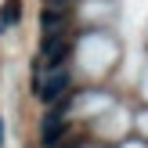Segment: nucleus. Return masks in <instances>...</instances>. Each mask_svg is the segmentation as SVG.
Here are the masks:
<instances>
[{
	"mask_svg": "<svg viewBox=\"0 0 148 148\" xmlns=\"http://www.w3.org/2000/svg\"><path fill=\"white\" fill-rule=\"evenodd\" d=\"M72 54V43L69 36L54 33V36H43L40 43V54H36V72H51V69H62V62H69Z\"/></svg>",
	"mask_w": 148,
	"mask_h": 148,
	"instance_id": "obj_1",
	"label": "nucleus"
},
{
	"mask_svg": "<svg viewBox=\"0 0 148 148\" xmlns=\"http://www.w3.org/2000/svg\"><path fill=\"white\" fill-rule=\"evenodd\" d=\"M69 83H72V76L65 69H51V72H43V76L33 83V94H36L40 105H54V101L69 90Z\"/></svg>",
	"mask_w": 148,
	"mask_h": 148,
	"instance_id": "obj_2",
	"label": "nucleus"
},
{
	"mask_svg": "<svg viewBox=\"0 0 148 148\" xmlns=\"http://www.w3.org/2000/svg\"><path fill=\"white\" fill-rule=\"evenodd\" d=\"M65 134H69V130H65L62 116H58V112H51L47 119H43V137H40V141H43V148H54V145L62 141Z\"/></svg>",
	"mask_w": 148,
	"mask_h": 148,
	"instance_id": "obj_3",
	"label": "nucleus"
},
{
	"mask_svg": "<svg viewBox=\"0 0 148 148\" xmlns=\"http://www.w3.org/2000/svg\"><path fill=\"white\" fill-rule=\"evenodd\" d=\"M18 14H22V0H4L0 4V33H7L18 22Z\"/></svg>",
	"mask_w": 148,
	"mask_h": 148,
	"instance_id": "obj_4",
	"label": "nucleus"
},
{
	"mask_svg": "<svg viewBox=\"0 0 148 148\" xmlns=\"http://www.w3.org/2000/svg\"><path fill=\"white\" fill-rule=\"evenodd\" d=\"M65 22H69V14H65V11H58V7H47V11H43V18H40V25H43V33H47V36H54L58 29L65 25Z\"/></svg>",
	"mask_w": 148,
	"mask_h": 148,
	"instance_id": "obj_5",
	"label": "nucleus"
},
{
	"mask_svg": "<svg viewBox=\"0 0 148 148\" xmlns=\"http://www.w3.org/2000/svg\"><path fill=\"white\" fill-rule=\"evenodd\" d=\"M0 145H4V119H0Z\"/></svg>",
	"mask_w": 148,
	"mask_h": 148,
	"instance_id": "obj_6",
	"label": "nucleus"
}]
</instances>
